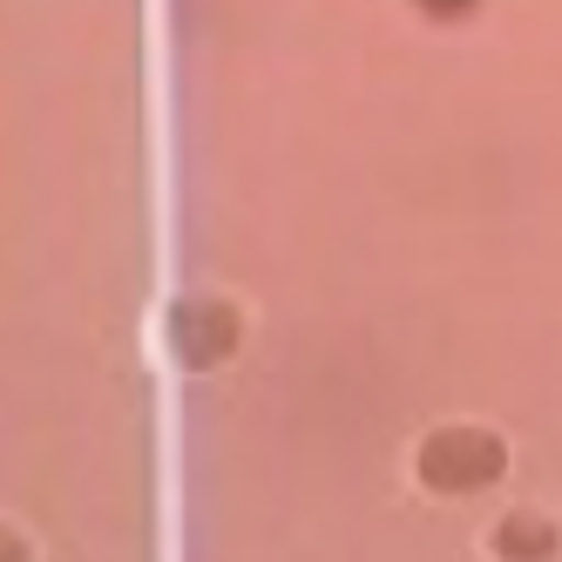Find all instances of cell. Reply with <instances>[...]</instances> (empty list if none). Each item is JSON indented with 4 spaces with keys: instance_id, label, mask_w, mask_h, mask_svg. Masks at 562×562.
<instances>
[{
    "instance_id": "obj_1",
    "label": "cell",
    "mask_w": 562,
    "mask_h": 562,
    "mask_svg": "<svg viewBox=\"0 0 562 562\" xmlns=\"http://www.w3.org/2000/svg\"><path fill=\"white\" fill-rule=\"evenodd\" d=\"M502 468H508L502 434L495 427H474V420L434 427L420 440V454H414V474L427 481L434 495H481L488 481H502Z\"/></svg>"
},
{
    "instance_id": "obj_2",
    "label": "cell",
    "mask_w": 562,
    "mask_h": 562,
    "mask_svg": "<svg viewBox=\"0 0 562 562\" xmlns=\"http://www.w3.org/2000/svg\"><path fill=\"white\" fill-rule=\"evenodd\" d=\"M164 339L183 367H224L237 352V339H245V318H237L231 299H183L164 318Z\"/></svg>"
},
{
    "instance_id": "obj_3",
    "label": "cell",
    "mask_w": 562,
    "mask_h": 562,
    "mask_svg": "<svg viewBox=\"0 0 562 562\" xmlns=\"http://www.w3.org/2000/svg\"><path fill=\"white\" fill-rule=\"evenodd\" d=\"M488 549H495V555H555V549H562V529H555L549 515H536V508H515V515L495 521Z\"/></svg>"
},
{
    "instance_id": "obj_4",
    "label": "cell",
    "mask_w": 562,
    "mask_h": 562,
    "mask_svg": "<svg viewBox=\"0 0 562 562\" xmlns=\"http://www.w3.org/2000/svg\"><path fill=\"white\" fill-rule=\"evenodd\" d=\"M414 8H420L427 21H448V27H454V21H468V14H481V0H414Z\"/></svg>"
}]
</instances>
